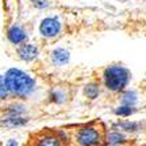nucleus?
<instances>
[{
  "mask_svg": "<svg viewBox=\"0 0 146 146\" xmlns=\"http://www.w3.org/2000/svg\"><path fill=\"white\" fill-rule=\"evenodd\" d=\"M61 31V25L57 19L53 17H48L42 21V24L40 27V32L45 37H55Z\"/></svg>",
  "mask_w": 146,
  "mask_h": 146,
  "instance_id": "nucleus-5",
  "label": "nucleus"
},
{
  "mask_svg": "<svg viewBox=\"0 0 146 146\" xmlns=\"http://www.w3.org/2000/svg\"><path fill=\"white\" fill-rule=\"evenodd\" d=\"M17 54L23 61H33L38 57V49L32 44H25L20 46V49L17 50Z\"/></svg>",
  "mask_w": 146,
  "mask_h": 146,
  "instance_id": "nucleus-6",
  "label": "nucleus"
},
{
  "mask_svg": "<svg viewBox=\"0 0 146 146\" xmlns=\"http://www.w3.org/2000/svg\"><path fill=\"white\" fill-rule=\"evenodd\" d=\"M86 95L90 99H95L99 95V86L96 83H91L86 87Z\"/></svg>",
  "mask_w": 146,
  "mask_h": 146,
  "instance_id": "nucleus-10",
  "label": "nucleus"
},
{
  "mask_svg": "<svg viewBox=\"0 0 146 146\" xmlns=\"http://www.w3.org/2000/svg\"><path fill=\"white\" fill-rule=\"evenodd\" d=\"M125 142V138L120 133H109L106 134V143L111 146H120Z\"/></svg>",
  "mask_w": 146,
  "mask_h": 146,
  "instance_id": "nucleus-9",
  "label": "nucleus"
},
{
  "mask_svg": "<svg viewBox=\"0 0 146 146\" xmlns=\"http://www.w3.org/2000/svg\"><path fill=\"white\" fill-rule=\"evenodd\" d=\"M33 1H36V5H37V7H40V8H44L45 5H46V1H45V0H33Z\"/></svg>",
  "mask_w": 146,
  "mask_h": 146,
  "instance_id": "nucleus-12",
  "label": "nucleus"
},
{
  "mask_svg": "<svg viewBox=\"0 0 146 146\" xmlns=\"http://www.w3.org/2000/svg\"><path fill=\"white\" fill-rule=\"evenodd\" d=\"M7 94H8V90H7V86H5V82H4V78L0 75V100L7 98Z\"/></svg>",
  "mask_w": 146,
  "mask_h": 146,
  "instance_id": "nucleus-11",
  "label": "nucleus"
},
{
  "mask_svg": "<svg viewBox=\"0 0 146 146\" xmlns=\"http://www.w3.org/2000/svg\"><path fill=\"white\" fill-rule=\"evenodd\" d=\"M106 130L98 121L84 124L72 130L71 141L74 146H104Z\"/></svg>",
  "mask_w": 146,
  "mask_h": 146,
  "instance_id": "nucleus-1",
  "label": "nucleus"
},
{
  "mask_svg": "<svg viewBox=\"0 0 146 146\" xmlns=\"http://www.w3.org/2000/svg\"><path fill=\"white\" fill-rule=\"evenodd\" d=\"M8 38L12 44H23L27 38V34L20 27H12L8 32Z\"/></svg>",
  "mask_w": 146,
  "mask_h": 146,
  "instance_id": "nucleus-7",
  "label": "nucleus"
},
{
  "mask_svg": "<svg viewBox=\"0 0 146 146\" xmlns=\"http://www.w3.org/2000/svg\"><path fill=\"white\" fill-rule=\"evenodd\" d=\"M104 84L112 92H120L129 82V71L122 66H109L104 71Z\"/></svg>",
  "mask_w": 146,
  "mask_h": 146,
  "instance_id": "nucleus-3",
  "label": "nucleus"
},
{
  "mask_svg": "<svg viewBox=\"0 0 146 146\" xmlns=\"http://www.w3.org/2000/svg\"><path fill=\"white\" fill-rule=\"evenodd\" d=\"M51 59H53V63L58 66H63L65 63H67L68 61V53L65 49H57V50L53 51L51 54Z\"/></svg>",
  "mask_w": 146,
  "mask_h": 146,
  "instance_id": "nucleus-8",
  "label": "nucleus"
},
{
  "mask_svg": "<svg viewBox=\"0 0 146 146\" xmlns=\"http://www.w3.org/2000/svg\"><path fill=\"white\" fill-rule=\"evenodd\" d=\"M5 86L8 92L16 96H27L34 88V80L21 70L12 68L5 74Z\"/></svg>",
  "mask_w": 146,
  "mask_h": 146,
  "instance_id": "nucleus-2",
  "label": "nucleus"
},
{
  "mask_svg": "<svg viewBox=\"0 0 146 146\" xmlns=\"http://www.w3.org/2000/svg\"><path fill=\"white\" fill-rule=\"evenodd\" d=\"M33 146H65L63 139L53 130H44L33 139Z\"/></svg>",
  "mask_w": 146,
  "mask_h": 146,
  "instance_id": "nucleus-4",
  "label": "nucleus"
},
{
  "mask_svg": "<svg viewBox=\"0 0 146 146\" xmlns=\"http://www.w3.org/2000/svg\"><path fill=\"white\" fill-rule=\"evenodd\" d=\"M7 146H17V143L15 142L13 139H12V141H9V142H8V145Z\"/></svg>",
  "mask_w": 146,
  "mask_h": 146,
  "instance_id": "nucleus-13",
  "label": "nucleus"
}]
</instances>
